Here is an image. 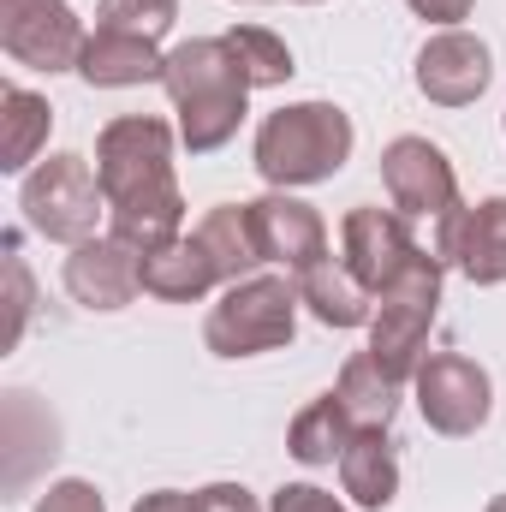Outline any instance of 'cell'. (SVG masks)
<instances>
[{"mask_svg":"<svg viewBox=\"0 0 506 512\" xmlns=\"http://www.w3.org/2000/svg\"><path fill=\"white\" fill-rule=\"evenodd\" d=\"M298 280L292 274H245L233 280L209 316H203V346L215 358H256V352H280L298 334Z\"/></svg>","mask_w":506,"mask_h":512,"instance_id":"obj_3","label":"cell"},{"mask_svg":"<svg viewBox=\"0 0 506 512\" xmlns=\"http://www.w3.org/2000/svg\"><path fill=\"white\" fill-rule=\"evenodd\" d=\"M131 512H203V507H197V495H185V489H155V495H143Z\"/></svg>","mask_w":506,"mask_h":512,"instance_id":"obj_30","label":"cell"},{"mask_svg":"<svg viewBox=\"0 0 506 512\" xmlns=\"http://www.w3.org/2000/svg\"><path fill=\"white\" fill-rule=\"evenodd\" d=\"M197 507L203 512H262L245 483H209V489H197Z\"/></svg>","mask_w":506,"mask_h":512,"instance_id":"obj_28","label":"cell"},{"mask_svg":"<svg viewBox=\"0 0 506 512\" xmlns=\"http://www.w3.org/2000/svg\"><path fill=\"white\" fill-rule=\"evenodd\" d=\"M298 6H322V0H298Z\"/></svg>","mask_w":506,"mask_h":512,"instance_id":"obj_32","label":"cell"},{"mask_svg":"<svg viewBox=\"0 0 506 512\" xmlns=\"http://www.w3.org/2000/svg\"><path fill=\"white\" fill-rule=\"evenodd\" d=\"M411 78H417V96L423 102H435V108H471L495 84V54L471 30H435L417 48Z\"/></svg>","mask_w":506,"mask_h":512,"instance_id":"obj_10","label":"cell"},{"mask_svg":"<svg viewBox=\"0 0 506 512\" xmlns=\"http://www.w3.org/2000/svg\"><path fill=\"white\" fill-rule=\"evenodd\" d=\"M268 512H346V501L316 489V483H286V489H274Z\"/></svg>","mask_w":506,"mask_h":512,"instance_id":"obj_27","label":"cell"},{"mask_svg":"<svg viewBox=\"0 0 506 512\" xmlns=\"http://www.w3.org/2000/svg\"><path fill=\"white\" fill-rule=\"evenodd\" d=\"M78 78L90 90H131V84H161L167 78V54L149 36H126V30H96L84 42Z\"/></svg>","mask_w":506,"mask_h":512,"instance_id":"obj_15","label":"cell"},{"mask_svg":"<svg viewBox=\"0 0 506 512\" xmlns=\"http://www.w3.org/2000/svg\"><path fill=\"white\" fill-rule=\"evenodd\" d=\"M334 399L346 405L352 429H387L393 411H399V382L381 370L370 352H358V358H346V370L334 382Z\"/></svg>","mask_w":506,"mask_h":512,"instance_id":"obj_22","label":"cell"},{"mask_svg":"<svg viewBox=\"0 0 506 512\" xmlns=\"http://www.w3.org/2000/svg\"><path fill=\"white\" fill-rule=\"evenodd\" d=\"M423 24H441V30H459V18H471L477 0H405Z\"/></svg>","mask_w":506,"mask_h":512,"instance_id":"obj_29","label":"cell"},{"mask_svg":"<svg viewBox=\"0 0 506 512\" xmlns=\"http://www.w3.org/2000/svg\"><path fill=\"white\" fill-rule=\"evenodd\" d=\"M435 256L453 262L471 286H501L506 280V197H483L459 215L441 221Z\"/></svg>","mask_w":506,"mask_h":512,"instance_id":"obj_12","label":"cell"},{"mask_svg":"<svg viewBox=\"0 0 506 512\" xmlns=\"http://www.w3.org/2000/svg\"><path fill=\"white\" fill-rule=\"evenodd\" d=\"M298 298L322 328H364L376 316V292L346 268V256H322L316 268L298 274Z\"/></svg>","mask_w":506,"mask_h":512,"instance_id":"obj_17","label":"cell"},{"mask_svg":"<svg viewBox=\"0 0 506 512\" xmlns=\"http://www.w3.org/2000/svg\"><path fill=\"white\" fill-rule=\"evenodd\" d=\"M179 18V0H102L96 6V30H126V36H149L161 42Z\"/></svg>","mask_w":506,"mask_h":512,"instance_id":"obj_24","label":"cell"},{"mask_svg":"<svg viewBox=\"0 0 506 512\" xmlns=\"http://www.w3.org/2000/svg\"><path fill=\"white\" fill-rule=\"evenodd\" d=\"M411 393H417V411L435 435H477L495 411V382L483 364H471L465 352H429L411 376Z\"/></svg>","mask_w":506,"mask_h":512,"instance_id":"obj_7","label":"cell"},{"mask_svg":"<svg viewBox=\"0 0 506 512\" xmlns=\"http://www.w3.org/2000/svg\"><path fill=\"white\" fill-rule=\"evenodd\" d=\"M441 256L417 251L387 286L376 292V316H370V358L393 382L405 387L423 364V340L435 328V304H441Z\"/></svg>","mask_w":506,"mask_h":512,"instance_id":"obj_4","label":"cell"},{"mask_svg":"<svg viewBox=\"0 0 506 512\" xmlns=\"http://www.w3.org/2000/svg\"><path fill=\"white\" fill-rule=\"evenodd\" d=\"M197 239L209 245V256H215V268H221L227 286L262 268V251H256V233H251V203H215L197 221Z\"/></svg>","mask_w":506,"mask_h":512,"instance_id":"obj_21","label":"cell"},{"mask_svg":"<svg viewBox=\"0 0 506 512\" xmlns=\"http://www.w3.org/2000/svg\"><path fill=\"white\" fill-rule=\"evenodd\" d=\"M251 233H256V251L262 262L286 268V274H304L328 256V227L310 203H298L292 191H268L251 203Z\"/></svg>","mask_w":506,"mask_h":512,"instance_id":"obj_11","label":"cell"},{"mask_svg":"<svg viewBox=\"0 0 506 512\" xmlns=\"http://www.w3.org/2000/svg\"><path fill=\"white\" fill-rule=\"evenodd\" d=\"M167 96L179 114V143L191 155H215L221 143H233L251 108V72L239 66L227 36H191L167 54Z\"/></svg>","mask_w":506,"mask_h":512,"instance_id":"obj_1","label":"cell"},{"mask_svg":"<svg viewBox=\"0 0 506 512\" xmlns=\"http://www.w3.org/2000/svg\"><path fill=\"white\" fill-rule=\"evenodd\" d=\"M215 286H227V280H221L215 256H209V245L197 233H179L173 245L143 256V292L161 298V304H197Z\"/></svg>","mask_w":506,"mask_h":512,"instance_id":"obj_16","label":"cell"},{"mask_svg":"<svg viewBox=\"0 0 506 512\" xmlns=\"http://www.w3.org/2000/svg\"><path fill=\"white\" fill-rule=\"evenodd\" d=\"M352 114L334 102H286L256 126V173L274 191H298V185H322L352 161Z\"/></svg>","mask_w":506,"mask_h":512,"instance_id":"obj_2","label":"cell"},{"mask_svg":"<svg viewBox=\"0 0 506 512\" xmlns=\"http://www.w3.org/2000/svg\"><path fill=\"white\" fill-rule=\"evenodd\" d=\"M18 209H24L30 233H42L54 245H84V239H96V221H102L108 197H102V179L90 173L84 155H48L42 167L24 173Z\"/></svg>","mask_w":506,"mask_h":512,"instance_id":"obj_6","label":"cell"},{"mask_svg":"<svg viewBox=\"0 0 506 512\" xmlns=\"http://www.w3.org/2000/svg\"><path fill=\"white\" fill-rule=\"evenodd\" d=\"M36 512H108L102 507V489L84 483V477H60L36 495Z\"/></svg>","mask_w":506,"mask_h":512,"instance_id":"obj_25","label":"cell"},{"mask_svg":"<svg viewBox=\"0 0 506 512\" xmlns=\"http://www.w3.org/2000/svg\"><path fill=\"white\" fill-rule=\"evenodd\" d=\"M340 489L352 495V507L387 512L399 495V453L387 441V429H358L352 447L340 453Z\"/></svg>","mask_w":506,"mask_h":512,"instance_id":"obj_18","label":"cell"},{"mask_svg":"<svg viewBox=\"0 0 506 512\" xmlns=\"http://www.w3.org/2000/svg\"><path fill=\"white\" fill-rule=\"evenodd\" d=\"M483 512H506V495H495V501H489V507H483Z\"/></svg>","mask_w":506,"mask_h":512,"instance_id":"obj_31","label":"cell"},{"mask_svg":"<svg viewBox=\"0 0 506 512\" xmlns=\"http://www.w3.org/2000/svg\"><path fill=\"white\" fill-rule=\"evenodd\" d=\"M6 286H12V322H6V346H18V334H24V322H30V268H24L18 245H6Z\"/></svg>","mask_w":506,"mask_h":512,"instance_id":"obj_26","label":"cell"},{"mask_svg":"<svg viewBox=\"0 0 506 512\" xmlns=\"http://www.w3.org/2000/svg\"><path fill=\"white\" fill-rule=\"evenodd\" d=\"M66 292L84 310H126L143 292V256L120 245L114 233H96V239L72 245V256H66Z\"/></svg>","mask_w":506,"mask_h":512,"instance_id":"obj_13","label":"cell"},{"mask_svg":"<svg viewBox=\"0 0 506 512\" xmlns=\"http://www.w3.org/2000/svg\"><path fill=\"white\" fill-rule=\"evenodd\" d=\"M352 417H346V405L334 399V387L322 393V399H310L298 417H292V429H286V453L298 459V465H340V453L352 447Z\"/></svg>","mask_w":506,"mask_h":512,"instance_id":"obj_19","label":"cell"},{"mask_svg":"<svg viewBox=\"0 0 506 512\" xmlns=\"http://www.w3.org/2000/svg\"><path fill=\"white\" fill-rule=\"evenodd\" d=\"M84 18L66 0H0V48L30 72H78Z\"/></svg>","mask_w":506,"mask_h":512,"instance_id":"obj_9","label":"cell"},{"mask_svg":"<svg viewBox=\"0 0 506 512\" xmlns=\"http://www.w3.org/2000/svg\"><path fill=\"white\" fill-rule=\"evenodd\" d=\"M381 185H387V197L405 221H435L441 227L447 215L465 209L459 203V173H453L447 149L429 143V137H393L381 149Z\"/></svg>","mask_w":506,"mask_h":512,"instance_id":"obj_8","label":"cell"},{"mask_svg":"<svg viewBox=\"0 0 506 512\" xmlns=\"http://www.w3.org/2000/svg\"><path fill=\"white\" fill-rule=\"evenodd\" d=\"M417 251H423V245L411 239V227H405L399 209H352V215L340 221V256H346V268H352L370 292H381Z\"/></svg>","mask_w":506,"mask_h":512,"instance_id":"obj_14","label":"cell"},{"mask_svg":"<svg viewBox=\"0 0 506 512\" xmlns=\"http://www.w3.org/2000/svg\"><path fill=\"white\" fill-rule=\"evenodd\" d=\"M173 126L155 120V114H120L108 120L96 137V179H102V197L108 209H126L143 197H167L179 191L173 179Z\"/></svg>","mask_w":506,"mask_h":512,"instance_id":"obj_5","label":"cell"},{"mask_svg":"<svg viewBox=\"0 0 506 512\" xmlns=\"http://www.w3.org/2000/svg\"><path fill=\"white\" fill-rule=\"evenodd\" d=\"M0 120H6L0 167H6V173H30L36 149H42L48 131H54V108H48V96H36V90H24V84H6V90H0Z\"/></svg>","mask_w":506,"mask_h":512,"instance_id":"obj_20","label":"cell"},{"mask_svg":"<svg viewBox=\"0 0 506 512\" xmlns=\"http://www.w3.org/2000/svg\"><path fill=\"white\" fill-rule=\"evenodd\" d=\"M227 42H233V54H239V66L251 72L256 90H268V84H286L298 66H292V48L274 36V30H262V24H239V30H227Z\"/></svg>","mask_w":506,"mask_h":512,"instance_id":"obj_23","label":"cell"}]
</instances>
